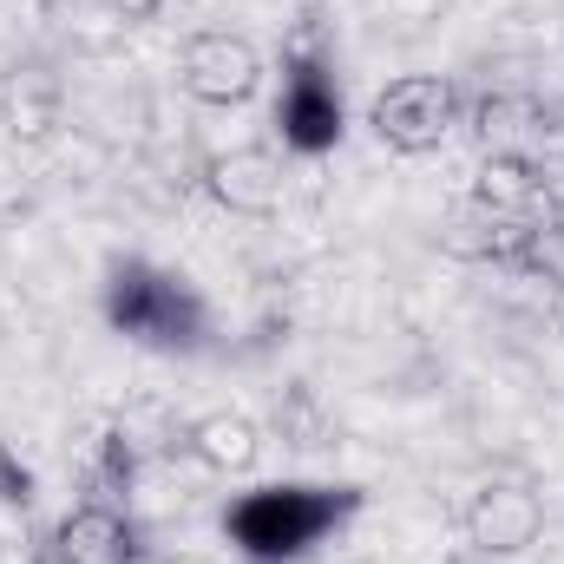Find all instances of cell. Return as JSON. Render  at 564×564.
Wrapping results in <instances>:
<instances>
[{
	"mask_svg": "<svg viewBox=\"0 0 564 564\" xmlns=\"http://www.w3.org/2000/svg\"><path fill=\"white\" fill-rule=\"evenodd\" d=\"M355 506H361L355 486H257L224 512V532L243 558L289 564L302 552H315Z\"/></svg>",
	"mask_w": 564,
	"mask_h": 564,
	"instance_id": "6da1fadb",
	"label": "cell"
},
{
	"mask_svg": "<svg viewBox=\"0 0 564 564\" xmlns=\"http://www.w3.org/2000/svg\"><path fill=\"white\" fill-rule=\"evenodd\" d=\"M106 315H112L119 335L151 341V348H197V335H204V308L184 289V276L151 270V263L112 270V282H106Z\"/></svg>",
	"mask_w": 564,
	"mask_h": 564,
	"instance_id": "7a4b0ae2",
	"label": "cell"
},
{
	"mask_svg": "<svg viewBox=\"0 0 564 564\" xmlns=\"http://www.w3.org/2000/svg\"><path fill=\"white\" fill-rule=\"evenodd\" d=\"M276 119H282V144L302 151V158H315V151H328V144L341 139V93H335V79H328L322 59H295L289 66Z\"/></svg>",
	"mask_w": 564,
	"mask_h": 564,
	"instance_id": "3957f363",
	"label": "cell"
},
{
	"mask_svg": "<svg viewBox=\"0 0 564 564\" xmlns=\"http://www.w3.org/2000/svg\"><path fill=\"white\" fill-rule=\"evenodd\" d=\"M59 558L66 564H132V525L106 506L93 512H73L59 525Z\"/></svg>",
	"mask_w": 564,
	"mask_h": 564,
	"instance_id": "277c9868",
	"label": "cell"
},
{
	"mask_svg": "<svg viewBox=\"0 0 564 564\" xmlns=\"http://www.w3.org/2000/svg\"><path fill=\"white\" fill-rule=\"evenodd\" d=\"M375 119H381V132L401 144H426L440 126H446V93L440 86H426V79H408V86H394L381 106H375Z\"/></svg>",
	"mask_w": 564,
	"mask_h": 564,
	"instance_id": "5b68a950",
	"label": "cell"
}]
</instances>
